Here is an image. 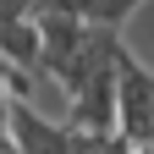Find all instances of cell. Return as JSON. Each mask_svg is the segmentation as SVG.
I'll return each instance as SVG.
<instances>
[{
    "mask_svg": "<svg viewBox=\"0 0 154 154\" xmlns=\"http://www.w3.org/2000/svg\"><path fill=\"white\" fill-rule=\"evenodd\" d=\"M116 132L138 149L154 132V72L127 44L116 50Z\"/></svg>",
    "mask_w": 154,
    "mask_h": 154,
    "instance_id": "cell-1",
    "label": "cell"
},
{
    "mask_svg": "<svg viewBox=\"0 0 154 154\" xmlns=\"http://www.w3.org/2000/svg\"><path fill=\"white\" fill-rule=\"evenodd\" d=\"M88 138L94 132H83V127H61V121H44L28 99H17L11 94V143H17V154H88Z\"/></svg>",
    "mask_w": 154,
    "mask_h": 154,
    "instance_id": "cell-2",
    "label": "cell"
},
{
    "mask_svg": "<svg viewBox=\"0 0 154 154\" xmlns=\"http://www.w3.org/2000/svg\"><path fill=\"white\" fill-rule=\"evenodd\" d=\"M72 127H83V132H116V61L99 66L72 94Z\"/></svg>",
    "mask_w": 154,
    "mask_h": 154,
    "instance_id": "cell-3",
    "label": "cell"
},
{
    "mask_svg": "<svg viewBox=\"0 0 154 154\" xmlns=\"http://www.w3.org/2000/svg\"><path fill=\"white\" fill-rule=\"evenodd\" d=\"M0 61L38 77V22L33 17H0Z\"/></svg>",
    "mask_w": 154,
    "mask_h": 154,
    "instance_id": "cell-4",
    "label": "cell"
},
{
    "mask_svg": "<svg viewBox=\"0 0 154 154\" xmlns=\"http://www.w3.org/2000/svg\"><path fill=\"white\" fill-rule=\"evenodd\" d=\"M138 6L143 0H38L33 11H66V17H77L88 28H121V17L138 11Z\"/></svg>",
    "mask_w": 154,
    "mask_h": 154,
    "instance_id": "cell-5",
    "label": "cell"
}]
</instances>
